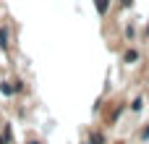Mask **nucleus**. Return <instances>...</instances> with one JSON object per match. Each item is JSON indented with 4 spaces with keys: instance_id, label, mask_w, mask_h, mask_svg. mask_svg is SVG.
I'll list each match as a JSON object with an SVG mask.
<instances>
[{
    "instance_id": "1",
    "label": "nucleus",
    "mask_w": 149,
    "mask_h": 144,
    "mask_svg": "<svg viewBox=\"0 0 149 144\" xmlns=\"http://www.w3.org/2000/svg\"><path fill=\"white\" fill-rule=\"evenodd\" d=\"M8 45H10V34H8V29H5V26H0V47H3V50H8Z\"/></svg>"
},
{
    "instance_id": "2",
    "label": "nucleus",
    "mask_w": 149,
    "mask_h": 144,
    "mask_svg": "<svg viewBox=\"0 0 149 144\" xmlns=\"http://www.w3.org/2000/svg\"><path fill=\"white\" fill-rule=\"evenodd\" d=\"M94 5H97V13H100V16H105V13H107V8H110V0H94Z\"/></svg>"
},
{
    "instance_id": "3",
    "label": "nucleus",
    "mask_w": 149,
    "mask_h": 144,
    "mask_svg": "<svg viewBox=\"0 0 149 144\" xmlns=\"http://www.w3.org/2000/svg\"><path fill=\"white\" fill-rule=\"evenodd\" d=\"M136 60H139V52H136V50H126L123 63H136Z\"/></svg>"
},
{
    "instance_id": "4",
    "label": "nucleus",
    "mask_w": 149,
    "mask_h": 144,
    "mask_svg": "<svg viewBox=\"0 0 149 144\" xmlns=\"http://www.w3.org/2000/svg\"><path fill=\"white\" fill-rule=\"evenodd\" d=\"M141 108H144V100H141V97H136V100H134V105H131V110H134V113H141Z\"/></svg>"
},
{
    "instance_id": "5",
    "label": "nucleus",
    "mask_w": 149,
    "mask_h": 144,
    "mask_svg": "<svg viewBox=\"0 0 149 144\" xmlns=\"http://www.w3.org/2000/svg\"><path fill=\"white\" fill-rule=\"evenodd\" d=\"M141 139H144V142H149V126L144 129V131H141Z\"/></svg>"
},
{
    "instance_id": "6",
    "label": "nucleus",
    "mask_w": 149,
    "mask_h": 144,
    "mask_svg": "<svg viewBox=\"0 0 149 144\" xmlns=\"http://www.w3.org/2000/svg\"><path fill=\"white\" fill-rule=\"evenodd\" d=\"M120 3H123V5H131V3H134V0H120Z\"/></svg>"
},
{
    "instance_id": "7",
    "label": "nucleus",
    "mask_w": 149,
    "mask_h": 144,
    "mask_svg": "<svg viewBox=\"0 0 149 144\" xmlns=\"http://www.w3.org/2000/svg\"><path fill=\"white\" fill-rule=\"evenodd\" d=\"M147 34H149V26H147Z\"/></svg>"
},
{
    "instance_id": "8",
    "label": "nucleus",
    "mask_w": 149,
    "mask_h": 144,
    "mask_svg": "<svg viewBox=\"0 0 149 144\" xmlns=\"http://www.w3.org/2000/svg\"><path fill=\"white\" fill-rule=\"evenodd\" d=\"M31 144H39V142H31Z\"/></svg>"
}]
</instances>
